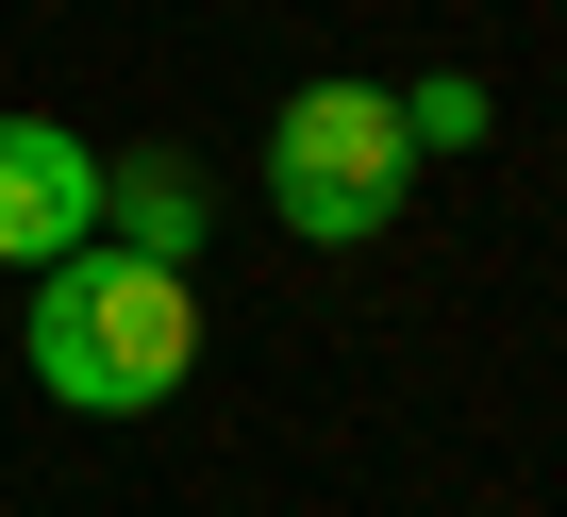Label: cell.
I'll return each mask as SVG.
<instances>
[{
    "instance_id": "obj_3",
    "label": "cell",
    "mask_w": 567,
    "mask_h": 517,
    "mask_svg": "<svg viewBox=\"0 0 567 517\" xmlns=\"http://www.w3.org/2000/svg\"><path fill=\"white\" fill-rule=\"evenodd\" d=\"M101 234V151L68 117H0V268H68Z\"/></svg>"
},
{
    "instance_id": "obj_4",
    "label": "cell",
    "mask_w": 567,
    "mask_h": 517,
    "mask_svg": "<svg viewBox=\"0 0 567 517\" xmlns=\"http://www.w3.org/2000/svg\"><path fill=\"white\" fill-rule=\"evenodd\" d=\"M101 217H117V250H151V268H200V167H184V151L101 167Z\"/></svg>"
},
{
    "instance_id": "obj_2",
    "label": "cell",
    "mask_w": 567,
    "mask_h": 517,
    "mask_svg": "<svg viewBox=\"0 0 567 517\" xmlns=\"http://www.w3.org/2000/svg\"><path fill=\"white\" fill-rule=\"evenodd\" d=\"M417 200V134H401V84H284L267 117V217L301 250H368L401 234Z\"/></svg>"
},
{
    "instance_id": "obj_5",
    "label": "cell",
    "mask_w": 567,
    "mask_h": 517,
    "mask_svg": "<svg viewBox=\"0 0 567 517\" xmlns=\"http://www.w3.org/2000/svg\"><path fill=\"white\" fill-rule=\"evenodd\" d=\"M401 134H417V167H434V151H484V134H501V101H484L467 68H434V84H401Z\"/></svg>"
},
{
    "instance_id": "obj_1",
    "label": "cell",
    "mask_w": 567,
    "mask_h": 517,
    "mask_svg": "<svg viewBox=\"0 0 567 517\" xmlns=\"http://www.w3.org/2000/svg\"><path fill=\"white\" fill-rule=\"evenodd\" d=\"M18 368H34L68 417H151V401H184V368H200V285L151 268V250H117V234H84L68 268H34Z\"/></svg>"
}]
</instances>
